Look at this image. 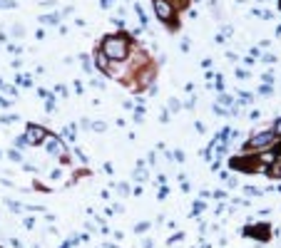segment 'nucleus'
<instances>
[{
	"instance_id": "nucleus-10",
	"label": "nucleus",
	"mask_w": 281,
	"mask_h": 248,
	"mask_svg": "<svg viewBox=\"0 0 281 248\" xmlns=\"http://www.w3.org/2000/svg\"><path fill=\"white\" fill-rule=\"evenodd\" d=\"M239 97H242V102H244V104H249V102H252V95H249V92H242Z\"/></svg>"
},
{
	"instance_id": "nucleus-3",
	"label": "nucleus",
	"mask_w": 281,
	"mask_h": 248,
	"mask_svg": "<svg viewBox=\"0 0 281 248\" xmlns=\"http://www.w3.org/2000/svg\"><path fill=\"white\" fill-rule=\"evenodd\" d=\"M25 139H28V144H40V142L48 139V134H45L43 127H37V124H30L28 132H25Z\"/></svg>"
},
{
	"instance_id": "nucleus-9",
	"label": "nucleus",
	"mask_w": 281,
	"mask_h": 248,
	"mask_svg": "<svg viewBox=\"0 0 281 248\" xmlns=\"http://www.w3.org/2000/svg\"><path fill=\"white\" fill-rule=\"evenodd\" d=\"M219 102H222V104H226V107H231V102H234V99H231L229 95H222V99H219Z\"/></svg>"
},
{
	"instance_id": "nucleus-7",
	"label": "nucleus",
	"mask_w": 281,
	"mask_h": 248,
	"mask_svg": "<svg viewBox=\"0 0 281 248\" xmlns=\"http://www.w3.org/2000/svg\"><path fill=\"white\" fill-rule=\"evenodd\" d=\"M40 20H43L45 25H57V20H60V18H57V15H43Z\"/></svg>"
},
{
	"instance_id": "nucleus-5",
	"label": "nucleus",
	"mask_w": 281,
	"mask_h": 248,
	"mask_svg": "<svg viewBox=\"0 0 281 248\" xmlns=\"http://www.w3.org/2000/svg\"><path fill=\"white\" fill-rule=\"evenodd\" d=\"M244 233H249V236H256L259 241H269V228H266V226H254V228H244Z\"/></svg>"
},
{
	"instance_id": "nucleus-13",
	"label": "nucleus",
	"mask_w": 281,
	"mask_h": 248,
	"mask_svg": "<svg viewBox=\"0 0 281 248\" xmlns=\"http://www.w3.org/2000/svg\"><path fill=\"white\" fill-rule=\"evenodd\" d=\"M274 134H276V137H281V119L276 122V127H274Z\"/></svg>"
},
{
	"instance_id": "nucleus-6",
	"label": "nucleus",
	"mask_w": 281,
	"mask_h": 248,
	"mask_svg": "<svg viewBox=\"0 0 281 248\" xmlns=\"http://www.w3.org/2000/svg\"><path fill=\"white\" fill-rule=\"evenodd\" d=\"M45 147H48L50 154H62V144H60V139H55V137H48Z\"/></svg>"
},
{
	"instance_id": "nucleus-1",
	"label": "nucleus",
	"mask_w": 281,
	"mask_h": 248,
	"mask_svg": "<svg viewBox=\"0 0 281 248\" xmlns=\"http://www.w3.org/2000/svg\"><path fill=\"white\" fill-rule=\"evenodd\" d=\"M102 55H105L107 60H114V62L125 60V57H127V40H125L122 35H110V37H105V40H102Z\"/></svg>"
},
{
	"instance_id": "nucleus-4",
	"label": "nucleus",
	"mask_w": 281,
	"mask_h": 248,
	"mask_svg": "<svg viewBox=\"0 0 281 248\" xmlns=\"http://www.w3.org/2000/svg\"><path fill=\"white\" fill-rule=\"evenodd\" d=\"M274 132H261V134H256L252 142H249V149H264V147H271L274 144Z\"/></svg>"
},
{
	"instance_id": "nucleus-14",
	"label": "nucleus",
	"mask_w": 281,
	"mask_h": 248,
	"mask_svg": "<svg viewBox=\"0 0 281 248\" xmlns=\"http://www.w3.org/2000/svg\"><path fill=\"white\" fill-rule=\"evenodd\" d=\"M100 5H102V8H110V5H112V0H100Z\"/></svg>"
},
{
	"instance_id": "nucleus-12",
	"label": "nucleus",
	"mask_w": 281,
	"mask_h": 248,
	"mask_svg": "<svg viewBox=\"0 0 281 248\" xmlns=\"http://www.w3.org/2000/svg\"><path fill=\"white\" fill-rule=\"evenodd\" d=\"M271 174H274V176H279V174H281V164H276V167H271Z\"/></svg>"
},
{
	"instance_id": "nucleus-2",
	"label": "nucleus",
	"mask_w": 281,
	"mask_h": 248,
	"mask_svg": "<svg viewBox=\"0 0 281 248\" xmlns=\"http://www.w3.org/2000/svg\"><path fill=\"white\" fill-rule=\"evenodd\" d=\"M154 13H157V18L159 20H172V15H174V8H172V3L169 0H154Z\"/></svg>"
},
{
	"instance_id": "nucleus-11",
	"label": "nucleus",
	"mask_w": 281,
	"mask_h": 248,
	"mask_svg": "<svg viewBox=\"0 0 281 248\" xmlns=\"http://www.w3.org/2000/svg\"><path fill=\"white\" fill-rule=\"evenodd\" d=\"M135 176H137V181H144V169H142V164H140V169H137Z\"/></svg>"
},
{
	"instance_id": "nucleus-8",
	"label": "nucleus",
	"mask_w": 281,
	"mask_h": 248,
	"mask_svg": "<svg viewBox=\"0 0 281 248\" xmlns=\"http://www.w3.org/2000/svg\"><path fill=\"white\" fill-rule=\"evenodd\" d=\"M97 67H100V70H105V72H107V57H105V55H102V52H100V55H97Z\"/></svg>"
}]
</instances>
